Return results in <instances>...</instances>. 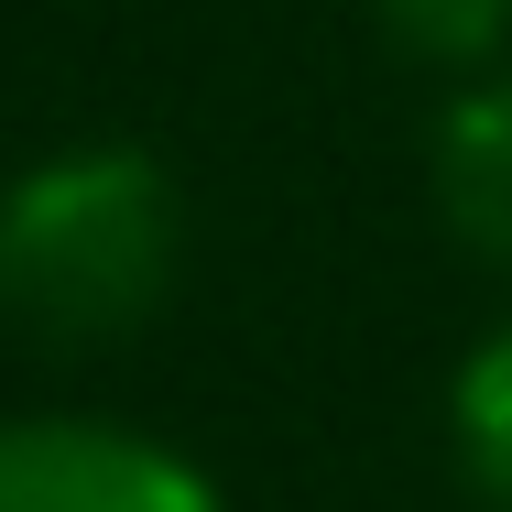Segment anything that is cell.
<instances>
[{"label":"cell","mask_w":512,"mask_h":512,"mask_svg":"<svg viewBox=\"0 0 512 512\" xmlns=\"http://www.w3.org/2000/svg\"><path fill=\"white\" fill-rule=\"evenodd\" d=\"M0 512H229L197 458L109 414H0Z\"/></svg>","instance_id":"cell-2"},{"label":"cell","mask_w":512,"mask_h":512,"mask_svg":"<svg viewBox=\"0 0 512 512\" xmlns=\"http://www.w3.org/2000/svg\"><path fill=\"white\" fill-rule=\"evenodd\" d=\"M447 447H458V480L491 512H512V327L458 360V382H447Z\"/></svg>","instance_id":"cell-4"},{"label":"cell","mask_w":512,"mask_h":512,"mask_svg":"<svg viewBox=\"0 0 512 512\" xmlns=\"http://www.w3.org/2000/svg\"><path fill=\"white\" fill-rule=\"evenodd\" d=\"M186 207L142 142H66L0 186V316L44 349H109L175 295Z\"/></svg>","instance_id":"cell-1"},{"label":"cell","mask_w":512,"mask_h":512,"mask_svg":"<svg viewBox=\"0 0 512 512\" xmlns=\"http://www.w3.org/2000/svg\"><path fill=\"white\" fill-rule=\"evenodd\" d=\"M382 44L414 66H502L512 44V0H371Z\"/></svg>","instance_id":"cell-5"},{"label":"cell","mask_w":512,"mask_h":512,"mask_svg":"<svg viewBox=\"0 0 512 512\" xmlns=\"http://www.w3.org/2000/svg\"><path fill=\"white\" fill-rule=\"evenodd\" d=\"M436 207L491 273H512V66L458 88V109L436 120Z\"/></svg>","instance_id":"cell-3"}]
</instances>
